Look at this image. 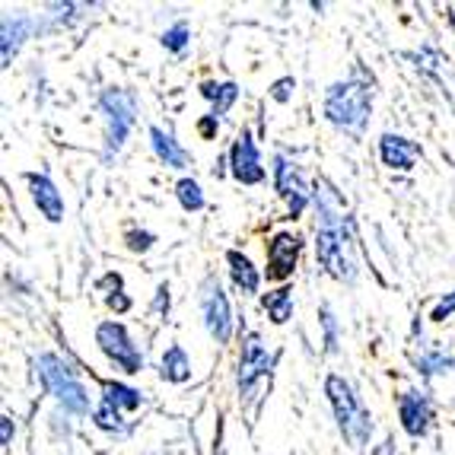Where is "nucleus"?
I'll list each match as a JSON object with an SVG mask.
<instances>
[{
  "mask_svg": "<svg viewBox=\"0 0 455 455\" xmlns=\"http://www.w3.org/2000/svg\"><path fill=\"white\" fill-rule=\"evenodd\" d=\"M325 115L328 122L338 124V128L360 134L366 128V118H370V90L357 80L334 84L325 96Z\"/></svg>",
  "mask_w": 455,
  "mask_h": 455,
  "instance_id": "f257e3e1",
  "label": "nucleus"
},
{
  "mask_svg": "<svg viewBox=\"0 0 455 455\" xmlns=\"http://www.w3.org/2000/svg\"><path fill=\"white\" fill-rule=\"evenodd\" d=\"M325 388H328V398H331V404H334V414H338V424H341L344 436H347L354 449H363V443L370 440V433H372L370 414L360 408L357 395L350 392V386L341 376H331V379L325 382Z\"/></svg>",
  "mask_w": 455,
  "mask_h": 455,
  "instance_id": "f03ea898",
  "label": "nucleus"
},
{
  "mask_svg": "<svg viewBox=\"0 0 455 455\" xmlns=\"http://www.w3.org/2000/svg\"><path fill=\"white\" fill-rule=\"evenodd\" d=\"M38 366H42V379H45L48 392H52L54 398H58V402H61L68 411H74V414H86L90 402H86L84 386L74 379L70 366L61 363V360L54 357V354H45V357L38 360Z\"/></svg>",
  "mask_w": 455,
  "mask_h": 455,
  "instance_id": "7ed1b4c3",
  "label": "nucleus"
},
{
  "mask_svg": "<svg viewBox=\"0 0 455 455\" xmlns=\"http://www.w3.org/2000/svg\"><path fill=\"white\" fill-rule=\"evenodd\" d=\"M96 341H99V347L106 350V357L115 360L124 372H140L144 357L137 354V347L131 344L128 331H124L118 322H102V325L96 328Z\"/></svg>",
  "mask_w": 455,
  "mask_h": 455,
  "instance_id": "20e7f679",
  "label": "nucleus"
},
{
  "mask_svg": "<svg viewBox=\"0 0 455 455\" xmlns=\"http://www.w3.org/2000/svg\"><path fill=\"white\" fill-rule=\"evenodd\" d=\"M102 108L108 115V156L115 150H122L124 137H128L131 124H134V99L128 96L124 90H108L102 96Z\"/></svg>",
  "mask_w": 455,
  "mask_h": 455,
  "instance_id": "39448f33",
  "label": "nucleus"
},
{
  "mask_svg": "<svg viewBox=\"0 0 455 455\" xmlns=\"http://www.w3.org/2000/svg\"><path fill=\"white\" fill-rule=\"evenodd\" d=\"M140 408V392L128 386H118V382H108L106 395H102V404L96 411V424L102 430H122V411Z\"/></svg>",
  "mask_w": 455,
  "mask_h": 455,
  "instance_id": "423d86ee",
  "label": "nucleus"
},
{
  "mask_svg": "<svg viewBox=\"0 0 455 455\" xmlns=\"http://www.w3.org/2000/svg\"><path fill=\"white\" fill-rule=\"evenodd\" d=\"M201 309H204L207 331H211L220 344H227L229 341V331H233V319H229V299H227V293H223L217 281H207L204 283Z\"/></svg>",
  "mask_w": 455,
  "mask_h": 455,
  "instance_id": "0eeeda50",
  "label": "nucleus"
},
{
  "mask_svg": "<svg viewBox=\"0 0 455 455\" xmlns=\"http://www.w3.org/2000/svg\"><path fill=\"white\" fill-rule=\"evenodd\" d=\"M267 370H271V354L261 347L259 334H245L243 360H239V388H243V395H251L255 382L265 379Z\"/></svg>",
  "mask_w": 455,
  "mask_h": 455,
  "instance_id": "6e6552de",
  "label": "nucleus"
},
{
  "mask_svg": "<svg viewBox=\"0 0 455 455\" xmlns=\"http://www.w3.org/2000/svg\"><path fill=\"white\" fill-rule=\"evenodd\" d=\"M233 175L243 185H255L265 179V169L259 160V147L251 140V134H239L233 144Z\"/></svg>",
  "mask_w": 455,
  "mask_h": 455,
  "instance_id": "1a4fd4ad",
  "label": "nucleus"
},
{
  "mask_svg": "<svg viewBox=\"0 0 455 455\" xmlns=\"http://www.w3.org/2000/svg\"><path fill=\"white\" fill-rule=\"evenodd\" d=\"M274 172H277V191L287 197L290 211L303 213V207L309 204V188H306V182L299 179V172H296L283 156L277 160V169H274Z\"/></svg>",
  "mask_w": 455,
  "mask_h": 455,
  "instance_id": "9d476101",
  "label": "nucleus"
},
{
  "mask_svg": "<svg viewBox=\"0 0 455 455\" xmlns=\"http://www.w3.org/2000/svg\"><path fill=\"white\" fill-rule=\"evenodd\" d=\"M296 255H299V239L290 233L274 235L271 251H267V261H271V277L274 281H283L290 277L296 267Z\"/></svg>",
  "mask_w": 455,
  "mask_h": 455,
  "instance_id": "9b49d317",
  "label": "nucleus"
},
{
  "mask_svg": "<svg viewBox=\"0 0 455 455\" xmlns=\"http://www.w3.org/2000/svg\"><path fill=\"white\" fill-rule=\"evenodd\" d=\"M379 153H382V163L392 169H411L414 166V160L420 156V147L411 144V140H404V137L398 134H386L379 144Z\"/></svg>",
  "mask_w": 455,
  "mask_h": 455,
  "instance_id": "f8f14e48",
  "label": "nucleus"
},
{
  "mask_svg": "<svg viewBox=\"0 0 455 455\" xmlns=\"http://www.w3.org/2000/svg\"><path fill=\"white\" fill-rule=\"evenodd\" d=\"M29 188H32V197H36L38 211L45 213L52 223H61L64 220V201L58 195L52 182H48L45 175H29Z\"/></svg>",
  "mask_w": 455,
  "mask_h": 455,
  "instance_id": "ddd939ff",
  "label": "nucleus"
},
{
  "mask_svg": "<svg viewBox=\"0 0 455 455\" xmlns=\"http://www.w3.org/2000/svg\"><path fill=\"white\" fill-rule=\"evenodd\" d=\"M402 424L411 436H420L427 433V424H430V404L420 392H408L402 398Z\"/></svg>",
  "mask_w": 455,
  "mask_h": 455,
  "instance_id": "4468645a",
  "label": "nucleus"
},
{
  "mask_svg": "<svg viewBox=\"0 0 455 455\" xmlns=\"http://www.w3.org/2000/svg\"><path fill=\"white\" fill-rule=\"evenodd\" d=\"M150 137H153V150H156V156H160V160L166 163V166H175V169L188 166V153H185L182 147L175 144L172 134H166L163 128H153Z\"/></svg>",
  "mask_w": 455,
  "mask_h": 455,
  "instance_id": "2eb2a0df",
  "label": "nucleus"
},
{
  "mask_svg": "<svg viewBox=\"0 0 455 455\" xmlns=\"http://www.w3.org/2000/svg\"><path fill=\"white\" fill-rule=\"evenodd\" d=\"M227 261H229V271H233L235 287H243V293H255L259 290V271L251 267V261L245 255H239V251H229Z\"/></svg>",
  "mask_w": 455,
  "mask_h": 455,
  "instance_id": "dca6fc26",
  "label": "nucleus"
},
{
  "mask_svg": "<svg viewBox=\"0 0 455 455\" xmlns=\"http://www.w3.org/2000/svg\"><path fill=\"white\" fill-rule=\"evenodd\" d=\"M163 379L169 382H188L191 379V366L185 357L182 347H169L166 357H163Z\"/></svg>",
  "mask_w": 455,
  "mask_h": 455,
  "instance_id": "f3484780",
  "label": "nucleus"
},
{
  "mask_svg": "<svg viewBox=\"0 0 455 455\" xmlns=\"http://www.w3.org/2000/svg\"><path fill=\"white\" fill-rule=\"evenodd\" d=\"M265 309H267V315L277 322V325H283V322L290 319V312H293V293H290L287 287L277 290V293H267L265 296Z\"/></svg>",
  "mask_w": 455,
  "mask_h": 455,
  "instance_id": "a211bd4d",
  "label": "nucleus"
},
{
  "mask_svg": "<svg viewBox=\"0 0 455 455\" xmlns=\"http://www.w3.org/2000/svg\"><path fill=\"white\" fill-rule=\"evenodd\" d=\"M204 96L213 99V115L220 118V115L235 102L239 90H235V84H220V86H217V84H204Z\"/></svg>",
  "mask_w": 455,
  "mask_h": 455,
  "instance_id": "6ab92c4d",
  "label": "nucleus"
},
{
  "mask_svg": "<svg viewBox=\"0 0 455 455\" xmlns=\"http://www.w3.org/2000/svg\"><path fill=\"white\" fill-rule=\"evenodd\" d=\"M26 29H29V20H13V23H4V64H10V58L16 54L20 42H23Z\"/></svg>",
  "mask_w": 455,
  "mask_h": 455,
  "instance_id": "aec40b11",
  "label": "nucleus"
},
{
  "mask_svg": "<svg viewBox=\"0 0 455 455\" xmlns=\"http://www.w3.org/2000/svg\"><path fill=\"white\" fill-rule=\"evenodd\" d=\"M175 195H179L185 211H201L204 207V195H201V185L195 179H182V182L175 185Z\"/></svg>",
  "mask_w": 455,
  "mask_h": 455,
  "instance_id": "412c9836",
  "label": "nucleus"
},
{
  "mask_svg": "<svg viewBox=\"0 0 455 455\" xmlns=\"http://www.w3.org/2000/svg\"><path fill=\"white\" fill-rule=\"evenodd\" d=\"M163 45H166L169 52H185V45H188V26L185 23L172 26V29L163 36Z\"/></svg>",
  "mask_w": 455,
  "mask_h": 455,
  "instance_id": "4be33fe9",
  "label": "nucleus"
},
{
  "mask_svg": "<svg viewBox=\"0 0 455 455\" xmlns=\"http://www.w3.org/2000/svg\"><path fill=\"white\" fill-rule=\"evenodd\" d=\"M420 366H424V372H446L452 366V357H446L443 350H433V354L420 357Z\"/></svg>",
  "mask_w": 455,
  "mask_h": 455,
  "instance_id": "5701e85b",
  "label": "nucleus"
},
{
  "mask_svg": "<svg viewBox=\"0 0 455 455\" xmlns=\"http://www.w3.org/2000/svg\"><path fill=\"white\" fill-rule=\"evenodd\" d=\"M322 322H325V347L328 354L338 350V322H334L331 309H322Z\"/></svg>",
  "mask_w": 455,
  "mask_h": 455,
  "instance_id": "b1692460",
  "label": "nucleus"
},
{
  "mask_svg": "<svg viewBox=\"0 0 455 455\" xmlns=\"http://www.w3.org/2000/svg\"><path fill=\"white\" fill-rule=\"evenodd\" d=\"M452 312H455V293H449L446 299H443V303L436 306V309H433L430 319H433V322H446L449 315H452Z\"/></svg>",
  "mask_w": 455,
  "mask_h": 455,
  "instance_id": "393cba45",
  "label": "nucleus"
},
{
  "mask_svg": "<svg viewBox=\"0 0 455 455\" xmlns=\"http://www.w3.org/2000/svg\"><path fill=\"white\" fill-rule=\"evenodd\" d=\"M128 239H131V249H134V251H147V249H150V243H153L150 233H131Z\"/></svg>",
  "mask_w": 455,
  "mask_h": 455,
  "instance_id": "a878e982",
  "label": "nucleus"
},
{
  "mask_svg": "<svg viewBox=\"0 0 455 455\" xmlns=\"http://www.w3.org/2000/svg\"><path fill=\"white\" fill-rule=\"evenodd\" d=\"M290 86H293V80H281V84H274V99H277V102H287Z\"/></svg>",
  "mask_w": 455,
  "mask_h": 455,
  "instance_id": "bb28decb",
  "label": "nucleus"
},
{
  "mask_svg": "<svg viewBox=\"0 0 455 455\" xmlns=\"http://www.w3.org/2000/svg\"><path fill=\"white\" fill-rule=\"evenodd\" d=\"M217 124H220V118H217V115H207L204 122H201V134H204V137H211L213 131H217Z\"/></svg>",
  "mask_w": 455,
  "mask_h": 455,
  "instance_id": "cd10ccee",
  "label": "nucleus"
},
{
  "mask_svg": "<svg viewBox=\"0 0 455 455\" xmlns=\"http://www.w3.org/2000/svg\"><path fill=\"white\" fill-rule=\"evenodd\" d=\"M108 306H112V309H118V312H124L131 306V299H128V296H122V293H115V296H108Z\"/></svg>",
  "mask_w": 455,
  "mask_h": 455,
  "instance_id": "c85d7f7f",
  "label": "nucleus"
},
{
  "mask_svg": "<svg viewBox=\"0 0 455 455\" xmlns=\"http://www.w3.org/2000/svg\"><path fill=\"white\" fill-rule=\"evenodd\" d=\"M4 433H0V436H4V446H10V436H13V424H10V418H4Z\"/></svg>",
  "mask_w": 455,
  "mask_h": 455,
  "instance_id": "c756f323",
  "label": "nucleus"
},
{
  "mask_svg": "<svg viewBox=\"0 0 455 455\" xmlns=\"http://www.w3.org/2000/svg\"><path fill=\"white\" fill-rule=\"evenodd\" d=\"M452 29H455V7H452Z\"/></svg>",
  "mask_w": 455,
  "mask_h": 455,
  "instance_id": "7c9ffc66",
  "label": "nucleus"
}]
</instances>
